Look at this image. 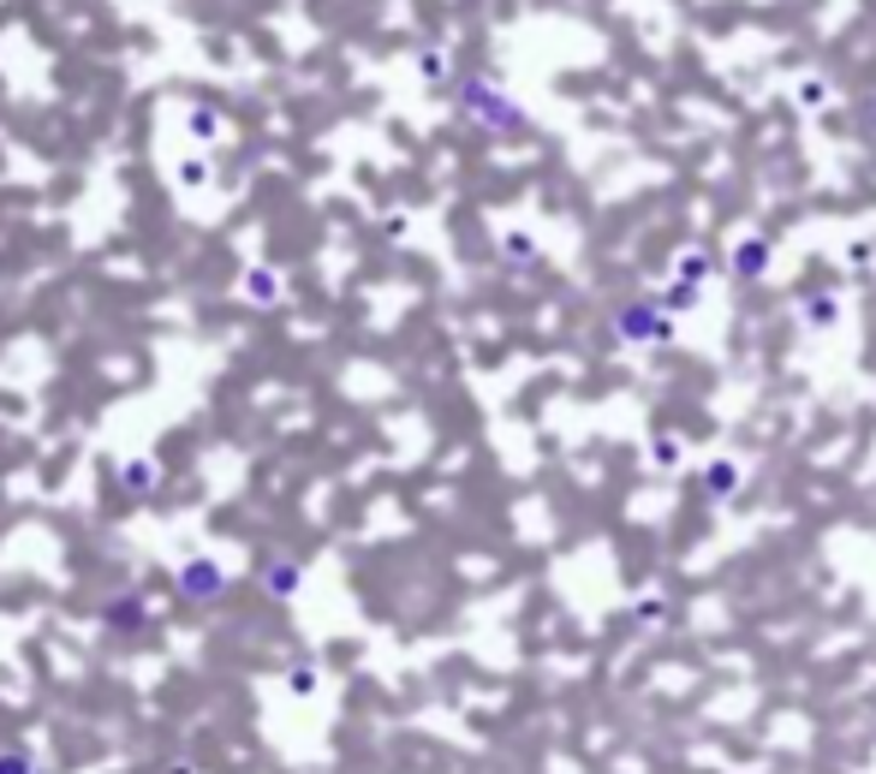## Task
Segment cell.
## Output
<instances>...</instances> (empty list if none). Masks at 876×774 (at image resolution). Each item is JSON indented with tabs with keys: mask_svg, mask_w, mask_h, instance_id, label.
I'll use <instances>...</instances> for the list:
<instances>
[{
	"mask_svg": "<svg viewBox=\"0 0 876 774\" xmlns=\"http://www.w3.org/2000/svg\"><path fill=\"white\" fill-rule=\"evenodd\" d=\"M180 590L192 596V602H215V596L227 590V578H221V566H215V560H192L180 573Z\"/></svg>",
	"mask_w": 876,
	"mask_h": 774,
	"instance_id": "cell-1",
	"label": "cell"
},
{
	"mask_svg": "<svg viewBox=\"0 0 876 774\" xmlns=\"http://www.w3.org/2000/svg\"><path fill=\"white\" fill-rule=\"evenodd\" d=\"M465 96H472V113H484V120H495V126H524V113L507 108V96L489 90V84H472Z\"/></svg>",
	"mask_w": 876,
	"mask_h": 774,
	"instance_id": "cell-2",
	"label": "cell"
},
{
	"mask_svg": "<svg viewBox=\"0 0 876 774\" xmlns=\"http://www.w3.org/2000/svg\"><path fill=\"white\" fill-rule=\"evenodd\" d=\"M620 334H645V340H662L668 323H662V310H656V304H638V310H620Z\"/></svg>",
	"mask_w": 876,
	"mask_h": 774,
	"instance_id": "cell-3",
	"label": "cell"
},
{
	"mask_svg": "<svg viewBox=\"0 0 876 774\" xmlns=\"http://www.w3.org/2000/svg\"><path fill=\"white\" fill-rule=\"evenodd\" d=\"M262 584H269L274 596H292V590H299V566H292V560H274L269 573H262Z\"/></svg>",
	"mask_w": 876,
	"mask_h": 774,
	"instance_id": "cell-4",
	"label": "cell"
},
{
	"mask_svg": "<svg viewBox=\"0 0 876 774\" xmlns=\"http://www.w3.org/2000/svg\"><path fill=\"white\" fill-rule=\"evenodd\" d=\"M704 483H710V494H715V501H722V494H734L739 471H734V465H710V477H704Z\"/></svg>",
	"mask_w": 876,
	"mask_h": 774,
	"instance_id": "cell-5",
	"label": "cell"
},
{
	"mask_svg": "<svg viewBox=\"0 0 876 774\" xmlns=\"http://www.w3.org/2000/svg\"><path fill=\"white\" fill-rule=\"evenodd\" d=\"M108 620L120 625V632H138V625H143V608H138V602H113Z\"/></svg>",
	"mask_w": 876,
	"mask_h": 774,
	"instance_id": "cell-6",
	"label": "cell"
},
{
	"mask_svg": "<svg viewBox=\"0 0 876 774\" xmlns=\"http://www.w3.org/2000/svg\"><path fill=\"white\" fill-rule=\"evenodd\" d=\"M0 774H36V768H31L24 751H0Z\"/></svg>",
	"mask_w": 876,
	"mask_h": 774,
	"instance_id": "cell-7",
	"label": "cell"
},
{
	"mask_svg": "<svg viewBox=\"0 0 876 774\" xmlns=\"http://www.w3.org/2000/svg\"><path fill=\"white\" fill-rule=\"evenodd\" d=\"M805 316H811V323H835V304H829V298H811Z\"/></svg>",
	"mask_w": 876,
	"mask_h": 774,
	"instance_id": "cell-8",
	"label": "cell"
},
{
	"mask_svg": "<svg viewBox=\"0 0 876 774\" xmlns=\"http://www.w3.org/2000/svg\"><path fill=\"white\" fill-rule=\"evenodd\" d=\"M126 489H150V465H126Z\"/></svg>",
	"mask_w": 876,
	"mask_h": 774,
	"instance_id": "cell-9",
	"label": "cell"
}]
</instances>
